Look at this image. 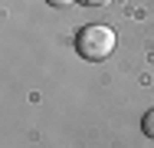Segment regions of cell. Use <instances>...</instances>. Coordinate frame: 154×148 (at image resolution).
<instances>
[{"instance_id":"1","label":"cell","mask_w":154,"mask_h":148,"mask_svg":"<svg viewBox=\"0 0 154 148\" xmlns=\"http://www.w3.org/2000/svg\"><path fill=\"white\" fill-rule=\"evenodd\" d=\"M75 50H79L82 59H92V63L112 56V50H115V30H112V27H102V23L82 27L79 36H75Z\"/></svg>"},{"instance_id":"2","label":"cell","mask_w":154,"mask_h":148,"mask_svg":"<svg viewBox=\"0 0 154 148\" xmlns=\"http://www.w3.org/2000/svg\"><path fill=\"white\" fill-rule=\"evenodd\" d=\"M141 128H144V135H148V138H154V109L148 112V115H144V122H141Z\"/></svg>"},{"instance_id":"3","label":"cell","mask_w":154,"mask_h":148,"mask_svg":"<svg viewBox=\"0 0 154 148\" xmlns=\"http://www.w3.org/2000/svg\"><path fill=\"white\" fill-rule=\"evenodd\" d=\"M75 3H82V7H105V3H112V0H75Z\"/></svg>"},{"instance_id":"4","label":"cell","mask_w":154,"mask_h":148,"mask_svg":"<svg viewBox=\"0 0 154 148\" xmlns=\"http://www.w3.org/2000/svg\"><path fill=\"white\" fill-rule=\"evenodd\" d=\"M46 3H53V7H69L72 0H46Z\"/></svg>"}]
</instances>
